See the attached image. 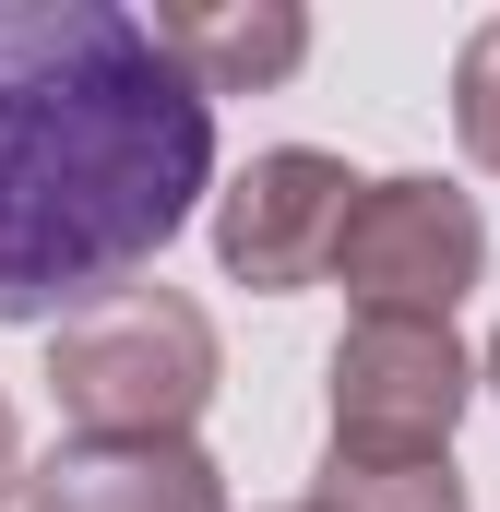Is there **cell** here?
<instances>
[{
	"label": "cell",
	"instance_id": "1",
	"mask_svg": "<svg viewBox=\"0 0 500 512\" xmlns=\"http://www.w3.org/2000/svg\"><path fill=\"white\" fill-rule=\"evenodd\" d=\"M215 191V96L120 0H0V322L131 298Z\"/></svg>",
	"mask_w": 500,
	"mask_h": 512
},
{
	"label": "cell",
	"instance_id": "11",
	"mask_svg": "<svg viewBox=\"0 0 500 512\" xmlns=\"http://www.w3.org/2000/svg\"><path fill=\"white\" fill-rule=\"evenodd\" d=\"M477 382H489V393H500V334H489V358H477Z\"/></svg>",
	"mask_w": 500,
	"mask_h": 512
},
{
	"label": "cell",
	"instance_id": "9",
	"mask_svg": "<svg viewBox=\"0 0 500 512\" xmlns=\"http://www.w3.org/2000/svg\"><path fill=\"white\" fill-rule=\"evenodd\" d=\"M453 131H465V155L500 179V12L453 48Z\"/></svg>",
	"mask_w": 500,
	"mask_h": 512
},
{
	"label": "cell",
	"instance_id": "10",
	"mask_svg": "<svg viewBox=\"0 0 500 512\" xmlns=\"http://www.w3.org/2000/svg\"><path fill=\"white\" fill-rule=\"evenodd\" d=\"M24 477H36V465H24V429H12V405H0V501H24Z\"/></svg>",
	"mask_w": 500,
	"mask_h": 512
},
{
	"label": "cell",
	"instance_id": "6",
	"mask_svg": "<svg viewBox=\"0 0 500 512\" xmlns=\"http://www.w3.org/2000/svg\"><path fill=\"white\" fill-rule=\"evenodd\" d=\"M24 512H227V465L203 441H60Z\"/></svg>",
	"mask_w": 500,
	"mask_h": 512
},
{
	"label": "cell",
	"instance_id": "8",
	"mask_svg": "<svg viewBox=\"0 0 500 512\" xmlns=\"http://www.w3.org/2000/svg\"><path fill=\"white\" fill-rule=\"evenodd\" d=\"M322 512H477L465 501V477H453V453L441 465H358V453H322Z\"/></svg>",
	"mask_w": 500,
	"mask_h": 512
},
{
	"label": "cell",
	"instance_id": "2",
	"mask_svg": "<svg viewBox=\"0 0 500 512\" xmlns=\"http://www.w3.org/2000/svg\"><path fill=\"white\" fill-rule=\"evenodd\" d=\"M215 382H227V346L179 286H131L48 334V405L72 417V441H191Z\"/></svg>",
	"mask_w": 500,
	"mask_h": 512
},
{
	"label": "cell",
	"instance_id": "7",
	"mask_svg": "<svg viewBox=\"0 0 500 512\" xmlns=\"http://www.w3.org/2000/svg\"><path fill=\"white\" fill-rule=\"evenodd\" d=\"M155 36H167V60H179L203 96H274V84H298V60H310V12H298V0L155 12Z\"/></svg>",
	"mask_w": 500,
	"mask_h": 512
},
{
	"label": "cell",
	"instance_id": "5",
	"mask_svg": "<svg viewBox=\"0 0 500 512\" xmlns=\"http://www.w3.org/2000/svg\"><path fill=\"white\" fill-rule=\"evenodd\" d=\"M358 191L370 179H346V155L274 143V155H250L239 179L215 191V262L239 286H262V298H298L310 274H334V239H346Z\"/></svg>",
	"mask_w": 500,
	"mask_h": 512
},
{
	"label": "cell",
	"instance_id": "3",
	"mask_svg": "<svg viewBox=\"0 0 500 512\" xmlns=\"http://www.w3.org/2000/svg\"><path fill=\"white\" fill-rule=\"evenodd\" d=\"M334 453L358 465H441L453 417L477 405V358L453 346V322H405V310H358L334 334Z\"/></svg>",
	"mask_w": 500,
	"mask_h": 512
},
{
	"label": "cell",
	"instance_id": "12",
	"mask_svg": "<svg viewBox=\"0 0 500 512\" xmlns=\"http://www.w3.org/2000/svg\"><path fill=\"white\" fill-rule=\"evenodd\" d=\"M286 512H322V501H286Z\"/></svg>",
	"mask_w": 500,
	"mask_h": 512
},
{
	"label": "cell",
	"instance_id": "4",
	"mask_svg": "<svg viewBox=\"0 0 500 512\" xmlns=\"http://www.w3.org/2000/svg\"><path fill=\"white\" fill-rule=\"evenodd\" d=\"M477 274H489V215L453 179H370L334 239V286L358 310H405V322H453V298Z\"/></svg>",
	"mask_w": 500,
	"mask_h": 512
}]
</instances>
